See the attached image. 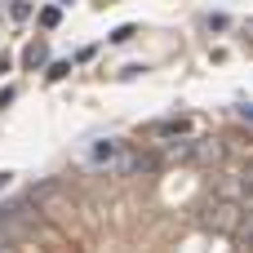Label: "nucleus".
Wrapping results in <instances>:
<instances>
[{"label":"nucleus","mask_w":253,"mask_h":253,"mask_svg":"<svg viewBox=\"0 0 253 253\" xmlns=\"http://www.w3.org/2000/svg\"><path fill=\"white\" fill-rule=\"evenodd\" d=\"M240 222H245V205H240V200H231V196L213 200V205H209V213H205V227H209V231H218V236H236V231H240Z\"/></svg>","instance_id":"f257e3e1"},{"label":"nucleus","mask_w":253,"mask_h":253,"mask_svg":"<svg viewBox=\"0 0 253 253\" xmlns=\"http://www.w3.org/2000/svg\"><path fill=\"white\" fill-rule=\"evenodd\" d=\"M31 200H18V205H4L0 209V253L13 249L18 240H22V231H27V222H31Z\"/></svg>","instance_id":"f03ea898"},{"label":"nucleus","mask_w":253,"mask_h":253,"mask_svg":"<svg viewBox=\"0 0 253 253\" xmlns=\"http://www.w3.org/2000/svg\"><path fill=\"white\" fill-rule=\"evenodd\" d=\"M151 169H160V156H151V151H138V147H129L125 142V151H120V160L107 169V173H151Z\"/></svg>","instance_id":"7ed1b4c3"},{"label":"nucleus","mask_w":253,"mask_h":253,"mask_svg":"<svg viewBox=\"0 0 253 253\" xmlns=\"http://www.w3.org/2000/svg\"><path fill=\"white\" fill-rule=\"evenodd\" d=\"M120 151H125V142H120V138H98V142L89 147V165H102V169H111V165L120 160Z\"/></svg>","instance_id":"20e7f679"},{"label":"nucleus","mask_w":253,"mask_h":253,"mask_svg":"<svg viewBox=\"0 0 253 253\" xmlns=\"http://www.w3.org/2000/svg\"><path fill=\"white\" fill-rule=\"evenodd\" d=\"M191 129V120L187 116H173V120H156V125H147V133L151 138H182Z\"/></svg>","instance_id":"39448f33"},{"label":"nucleus","mask_w":253,"mask_h":253,"mask_svg":"<svg viewBox=\"0 0 253 253\" xmlns=\"http://www.w3.org/2000/svg\"><path fill=\"white\" fill-rule=\"evenodd\" d=\"M187 160H196V165H218V160H222V142H213V138H205V142H191Z\"/></svg>","instance_id":"423d86ee"},{"label":"nucleus","mask_w":253,"mask_h":253,"mask_svg":"<svg viewBox=\"0 0 253 253\" xmlns=\"http://www.w3.org/2000/svg\"><path fill=\"white\" fill-rule=\"evenodd\" d=\"M44 58H49V49H44L40 40H31V44L22 49V67H44Z\"/></svg>","instance_id":"0eeeda50"},{"label":"nucleus","mask_w":253,"mask_h":253,"mask_svg":"<svg viewBox=\"0 0 253 253\" xmlns=\"http://www.w3.org/2000/svg\"><path fill=\"white\" fill-rule=\"evenodd\" d=\"M240 205H245V213H253V160H249V169H245V178H240Z\"/></svg>","instance_id":"6e6552de"},{"label":"nucleus","mask_w":253,"mask_h":253,"mask_svg":"<svg viewBox=\"0 0 253 253\" xmlns=\"http://www.w3.org/2000/svg\"><path fill=\"white\" fill-rule=\"evenodd\" d=\"M58 18H62V13H58V4H49V9H40V27H58Z\"/></svg>","instance_id":"1a4fd4ad"},{"label":"nucleus","mask_w":253,"mask_h":253,"mask_svg":"<svg viewBox=\"0 0 253 253\" xmlns=\"http://www.w3.org/2000/svg\"><path fill=\"white\" fill-rule=\"evenodd\" d=\"M111 40H116V44H125V40H133V27H116V31H111Z\"/></svg>","instance_id":"9d476101"},{"label":"nucleus","mask_w":253,"mask_h":253,"mask_svg":"<svg viewBox=\"0 0 253 253\" xmlns=\"http://www.w3.org/2000/svg\"><path fill=\"white\" fill-rule=\"evenodd\" d=\"M67 71H71V62H53V67H49V80H62Z\"/></svg>","instance_id":"9b49d317"},{"label":"nucleus","mask_w":253,"mask_h":253,"mask_svg":"<svg viewBox=\"0 0 253 253\" xmlns=\"http://www.w3.org/2000/svg\"><path fill=\"white\" fill-rule=\"evenodd\" d=\"M0 71H9V58H4V53H0Z\"/></svg>","instance_id":"f8f14e48"},{"label":"nucleus","mask_w":253,"mask_h":253,"mask_svg":"<svg viewBox=\"0 0 253 253\" xmlns=\"http://www.w3.org/2000/svg\"><path fill=\"white\" fill-rule=\"evenodd\" d=\"M102 4H111V0H102Z\"/></svg>","instance_id":"ddd939ff"},{"label":"nucleus","mask_w":253,"mask_h":253,"mask_svg":"<svg viewBox=\"0 0 253 253\" xmlns=\"http://www.w3.org/2000/svg\"><path fill=\"white\" fill-rule=\"evenodd\" d=\"M62 4H67V0H62Z\"/></svg>","instance_id":"4468645a"}]
</instances>
